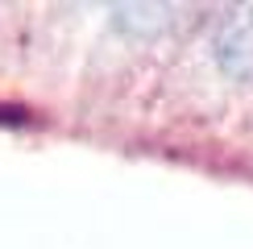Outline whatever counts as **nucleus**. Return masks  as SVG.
Returning <instances> with one entry per match:
<instances>
[{
    "instance_id": "f257e3e1",
    "label": "nucleus",
    "mask_w": 253,
    "mask_h": 249,
    "mask_svg": "<svg viewBox=\"0 0 253 249\" xmlns=\"http://www.w3.org/2000/svg\"><path fill=\"white\" fill-rule=\"evenodd\" d=\"M212 58L228 79L253 83V4L228 8L220 17L212 38Z\"/></svg>"
},
{
    "instance_id": "f03ea898",
    "label": "nucleus",
    "mask_w": 253,
    "mask_h": 249,
    "mask_svg": "<svg viewBox=\"0 0 253 249\" xmlns=\"http://www.w3.org/2000/svg\"><path fill=\"white\" fill-rule=\"evenodd\" d=\"M174 13L178 8H170V4H117L112 8L117 25L129 29V34H158V29L174 25Z\"/></svg>"
}]
</instances>
